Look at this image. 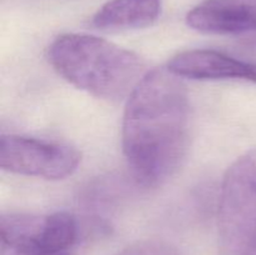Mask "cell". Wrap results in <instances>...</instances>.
<instances>
[{
    "instance_id": "6da1fadb",
    "label": "cell",
    "mask_w": 256,
    "mask_h": 255,
    "mask_svg": "<svg viewBox=\"0 0 256 255\" xmlns=\"http://www.w3.org/2000/svg\"><path fill=\"white\" fill-rule=\"evenodd\" d=\"M189 142V99L168 68L146 72L128 99L122 150L139 184L158 186L179 169Z\"/></svg>"
},
{
    "instance_id": "7a4b0ae2",
    "label": "cell",
    "mask_w": 256,
    "mask_h": 255,
    "mask_svg": "<svg viewBox=\"0 0 256 255\" xmlns=\"http://www.w3.org/2000/svg\"><path fill=\"white\" fill-rule=\"evenodd\" d=\"M49 60L70 84L110 102L132 94L145 75L135 52L86 34L58 36L49 48Z\"/></svg>"
},
{
    "instance_id": "3957f363",
    "label": "cell",
    "mask_w": 256,
    "mask_h": 255,
    "mask_svg": "<svg viewBox=\"0 0 256 255\" xmlns=\"http://www.w3.org/2000/svg\"><path fill=\"white\" fill-rule=\"evenodd\" d=\"M222 238L232 249H245L256 235V149L228 169L219 200Z\"/></svg>"
},
{
    "instance_id": "277c9868",
    "label": "cell",
    "mask_w": 256,
    "mask_h": 255,
    "mask_svg": "<svg viewBox=\"0 0 256 255\" xmlns=\"http://www.w3.org/2000/svg\"><path fill=\"white\" fill-rule=\"evenodd\" d=\"M2 249L22 255H64L78 239V224L72 214L49 215L9 212L0 218Z\"/></svg>"
},
{
    "instance_id": "5b68a950",
    "label": "cell",
    "mask_w": 256,
    "mask_h": 255,
    "mask_svg": "<svg viewBox=\"0 0 256 255\" xmlns=\"http://www.w3.org/2000/svg\"><path fill=\"white\" fill-rule=\"evenodd\" d=\"M80 160V152L70 145L20 135L0 139V166L14 174L65 179L78 169Z\"/></svg>"
},
{
    "instance_id": "8992f818",
    "label": "cell",
    "mask_w": 256,
    "mask_h": 255,
    "mask_svg": "<svg viewBox=\"0 0 256 255\" xmlns=\"http://www.w3.org/2000/svg\"><path fill=\"white\" fill-rule=\"evenodd\" d=\"M168 69L192 80H245L256 82V62H245L216 50H186L170 60Z\"/></svg>"
},
{
    "instance_id": "52a82bcc",
    "label": "cell",
    "mask_w": 256,
    "mask_h": 255,
    "mask_svg": "<svg viewBox=\"0 0 256 255\" xmlns=\"http://www.w3.org/2000/svg\"><path fill=\"white\" fill-rule=\"evenodd\" d=\"M186 22L205 34L256 32V0H204L188 12Z\"/></svg>"
},
{
    "instance_id": "ba28073f",
    "label": "cell",
    "mask_w": 256,
    "mask_h": 255,
    "mask_svg": "<svg viewBox=\"0 0 256 255\" xmlns=\"http://www.w3.org/2000/svg\"><path fill=\"white\" fill-rule=\"evenodd\" d=\"M162 12L160 0H110L92 18L102 30L140 29L154 24Z\"/></svg>"
},
{
    "instance_id": "9c48e42d",
    "label": "cell",
    "mask_w": 256,
    "mask_h": 255,
    "mask_svg": "<svg viewBox=\"0 0 256 255\" xmlns=\"http://www.w3.org/2000/svg\"><path fill=\"white\" fill-rule=\"evenodd\" d=\"M116 255H179V252L162 240H142L129 245Z\"/></svg>"
},
{
    "instance_id": "30bf717a",
    "label": "cell",
    "mask_w": 256,
    "mask_h": 255,
    "mask_svg": "<svg viewBox=\"0 0 256 255\" xmlns=\"http://www.w3.org/2000/svg\"><path fill=\"white\" fill-rule=\"evenodd\" d=\"M2 255H22V254H18V252H10V250L2 249ZM64 255H72V254H64Z\"/></svg>"
}]
</instances>
